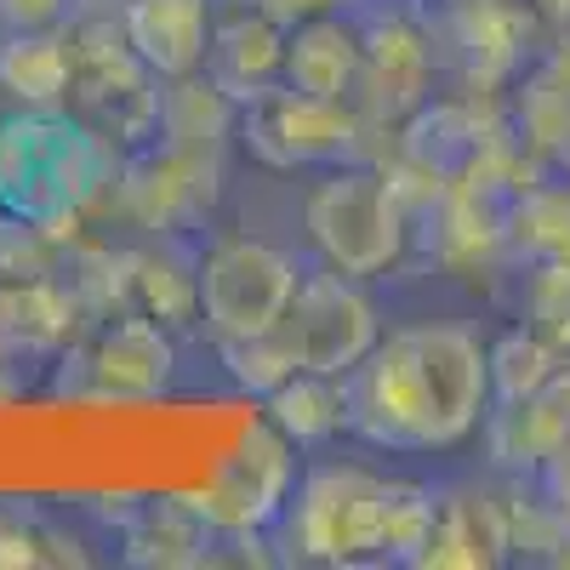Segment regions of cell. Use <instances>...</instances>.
<instances>
[{
    "label": "cell",
    "mask_w": 570,
    "mask_h": 570,
    "mask_svg": "<svg viewBox=\"0 0 570 570\" xmlns=\"http://www.w3.org/2000/svg\"><path fill=\"white\" fill-rule=\"evenodd\" d=\"M491 405V348L462 325H400L348 371V428L389 451H451Z\"/></svg>",
    "instance_id": "6da1fadb"
},
{
    "label": "cell",
    "mask_w": 570,
    "mask_h": 570,
    "mask_svg": "<svg viewBox=\"0 0 570 570\" xmlns=\"http://www.w3.org/2000/svg\"><path fill=\"white\" fill-rule=\"evenodd\" d=\"M434 491L376 473L365 462H314L297 473V491L279 513V542L292 559L314 564H416Z\"/></svg>",
    "instance_id": "7a4b0ae2"
},
{
    "label": "cell",
    "mask_w": 570,
    "mask_h": 570,
    "mask_svg": "<svg viewBox=\"0 0 570 570\" xmlns=\"http://www.w3.org/2000/svg\"><path fill=\"white\" fill-rule=\"evenodd\" d=\"M109 183V142L69 109H12L0 120V212L18 228L63 234Z\"/></svg>",
    "instance_id": "3957f363"
},
{
    "label": "cell",
    "mask_w": 570,
    "mask_h": 570,
    "mask_svg": "<svg viewBox=\"0 0 570 570\" xmlns=\"http://www.w3.org/2000/svg\"><path fill=\"white\" fill-rule=\"evenodd\" d=\"M308 240L325 268H343L354 279H376L405 257V206L394 183L371 166H337L303 200Z\"/></svg>",
    "instance_id": "277c9868"
},
{
    "label": "cell",
    "mask_w": 570,
    "mask_h": 570,
    "mask_svg": "<svg viewBox=\"0 0 570 570\" xmlns=\"http://www.w3.org/2000/svg\"><path fill=\"white\" fill-rule=\"evenodd\" d=\"M195 285H200L206 331L228 348V343L268 337L285 320V308H292L303 274L279 246L257 240V234H223L195 263Z\"/></svg>",
    "instance_id": "5b68a950"
},
{
    "label": "cell",
    "mask_w": 570,
    "mask_h": 570,
    "mask_svg": "<svg viewBox=\"0 0 570 570\" xmlns=\"http://www.w3.org/2000/svg\"><path fill=\"white\" fill-rule=\"evenodd\" d=\"M274 343L292 371L348 376L383 343V320H376V303L365 297V285L354 274L320 268V274H303L292 308L274 325Z\"/></svg>",
    "instance_id": "8992f818"
},
{
    "label": "cell",
    "mask_w": 570,
    "mask_h": 570,
    "mask_svg": "<svg viewBox=\"0 0 570 570\" xmlns=\"http://www.w3.org/2000/svg\"><path fill=\"white\" fill-rule=\"evenodd\" d=\"M292 491H297V445L285 440L274 422H257L240 434V445L212 468V480L183 502L195 508L217 537H257V531L279 525Z\"/></svg>",
    "instance_id": "52a82bcc"
},
{
    "label": "cell",
    "mask_w": 570,
    "mask_h": 570,
    "mask_svg": "<svg viewBox=\"0 0 570 570\" xmlns=\"http://www.w3.org/2000/svg\"><path fill=\"white\" fill-rule=\"evenodd\" d=\"M69 115H80L104 142H126V149L131 142H149V137H160V120H166L160 75L142 63L126 40L75 46Z\"/></svg>",
    "instance_id": "ba28073f"
},
{
    "label": "cell",
    "mask_w": 570,
    "mask_h": 570,
    "mask_svg": "<svg viewBox=\"0 0 570 570\" xmlns=\"http://www.w3.org/2000/svg\"><path fill=\"white\" fill-rule=\"evenodd\" d=\"M240 131L252 142V155H263L268 166H343L360 149V126L343 104L331 98H308L297 86H274L263 98L246 104Z\"/></svg>",
    "instance_id": "9c48e42d"
},
{
    "label": "cell",
    "mask_w": 570,
    "mask_h": 570,
    "mask_svg": "<svg viewBox=\"0 0 570 570\" xmlns=\"http://www.w3.org/2000/svg\"><path fill=\"white\" fill-rule=\"evenodd\" d=\"M285 29L274 12H263L257 0H240V7H228L217 23H212V46H206V80L223 91L234 104H252L263 91H274L285 80Z\"/></svg>",
    "instance_id": "30bf717a"
},
{
    "label": "cell",
    "mask_w": 570,
    "mask_h": 570,
    "mask_svg": "<svg viewBox=\"0 0 570 570\" xmlns=\"http://www.w3.org/2000/svg\"><path fill=\"white\" fill-rule=\"evenodd\" d=\"M171 337L155 314H126L109 320L91 348L80 354L86 371V389L98 400H149L171 383Z\"/></svg>",
    "instance_id": "8fae6325"
},
{
    "label": "cell",
    "mask_w": 570,
    "mask_h": 570,
    "mask_svg": "<svg viewBox=\"0 0 570 570\" xmlns=\"http://www.w3.org/2000/svg\"><path fill=\"white\" fill-rule=\"evenodd\" d=\"M212 23H217V0H120L126 46L166 86L206 69Z\"/></svg>",
    "instance_id": "7c38bea8"
},
{
    "label": "cell",
    "mask_w": 570,
    "mask_h": 570,
    "mask_svg": "<svg viewBox=\"0 0 570 570\" xmlns=\"http://www.w3.org/2000/svg\"><path fill=\"white\" fill-rule=\"evenodd\" d=\"M513 548L508 513L485 491H451L434 502V525L416 553V564H440V570H473V564H502Z\"/></svg>",
    "instance_id": "4fadbf2b"
},
{
    "label": "cell",
    "mask_w": 570,
    "mask_h": 570,
    "mask_svg": "<svg viewBox=\"0 0 570 570\" xmlns=\"http://www.w3.org/2000/svg\"><path fill=\"white\" fill-rule=\"evenodd\" d=\"M360 80H365V35L354 23H343L337 12H320L292 29V40H285V86L343 104Z\"/></svg>",
    "instance_id": "5bb4252c"
},
{
    "label": "cell",
    "mask_w": 570,
    "mask_h": 570,
    "mask_svg": "<svg viewBox=\"0 0 570 570\" xmlns=\"http://www.w3.org/2000/svg\"><path fill=\"white\" fill-rule=\"evenodd\" d=\"M75 46L69 29H12L0 40V91L18 109H69Z\"/></svg>",
    "instance_id": "9a60e30c"
},
{
    "label": "cell",
    "mask_w": 570,
    "mask_h": 570,
    "mask_svg": "<svg viewBox=\"0 0 570 570\" xmlns=\"http://www.w3.org/2000/svg\"><path fill=\"white\" fill-rule=\"evenodd\" d=\"M268 400V422L279 428L292 445H325L348 428V376H314L292 371Z\"/></svg>",
    "instance_id": "2e32d148"
},
{
    "label": "cell",
    "mask_w": 570,
    "mask_h": 570,
    "mask_svg": "<svg viewBox=\"0 0 570 570\" xmlns=\"http://www.w3.org/2000/svg\"><path fill=\"white\" fill-rule=\"evenodd\" d=\"M46 531H35L23 513H7L0 508V570H12V564H40L46 553Z\"/></svg>",
    "instance_id": "e0dca14e"
},
{
    "label": "cell",
    "mask_w": 570,
    "mask_h": 570,
    "mask_svg": "<svg viewBox=\"0 0 570 570\" xmlns=\"http://www.w3.org/2000/svg\"><path fill=\"white\" fill-rule=\"evenodd\" d=\"M75 0H0V29H63Z\"/></svg>",
    "instance_id": "ac0fdd59"
},
{
    "label": "cell",
    "mask_w": 570,
    "mask_h": 570,
    "mask_svg": "<svg viewBox=\"0 0 570 570\" xmlns=\"http://www.w3.org/2000/svg\"><path fill=\"white\" fill-rule=\"evenodd\" d=\"M542 508L553 513V525L570 537V440L553 451V456H542Z\"/></svg>",
    "instance_id": "d6986e66"
},
{
    "label": "cell",
    "mask_w": 570,
    "mask_h": 570,
    "mask_svg": "<svg viewBox=\"0 0 570 570\" xmlns=\"http://www.w3.org/2000/svg\"><path fill=\"white\" fill-rule=\"evenodd\" d=\"M263 12H274L285 29H297V23H308V18H320V12H337L343 0H257Z\"/></svg>",
    "instance_id": "ffe728a7"
},
{
    "label": "cell",
    "mask_w": 570,
    "mask_h": 570,
    "mask_svg": "<svg viewBox=\"0 0 570 570\" xmlns=\"http://www.w3.org/2000/svg\"><path fill=\"white\" fill-rule=\"evenodd\" d=\"M29 360V348L12 337L7 325H0V400H12L18 394V365Z\"/></svg>",
    "instance_id": "44dd1931"
}]
</instances>
